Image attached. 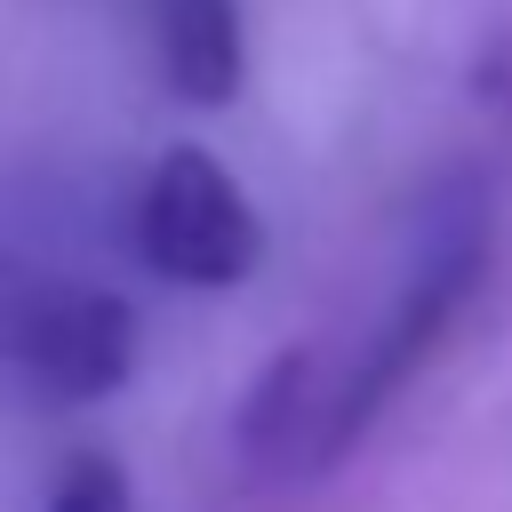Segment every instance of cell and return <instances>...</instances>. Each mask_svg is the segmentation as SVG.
Wrapping results in <instances>:
<instances>
[{"label":"cell","instance_id":"1","mask_svg":"<svg viewBox=\"0 0 512 512\" xmlns=\"http://www.w3.org/2000/svg\"><path fill=\"white\" fill-rule=\"evenodd\" d=\"M136 256L176 288H240L264 264V216L208 144H168L136 192Z\"/></svg>","mask_w":512,"mask_h":512},{"label":"cell","instance_id":"2","mask_svg":"<svg viewBox=\"0 0 512 512\" xmlns=\"http://www.w3.org/2000/svg\"><path fill=\"white\" fill-rule=\"evenodd\" d=\"M16 368L48 400H112L136 376V312L104 288H48L16 312Z\"/></svg>","mask_w":512,"mask_h":512},{"label":"cell","instance_id":"3","mask_svg":"<svg viewBox=\"0 0 512 512\" xmlns=\"http://www.w3.org/2000/svg\"><path fill=\"white\" fill-rule=\"evenodd\" d=\"M152 56L176 104L224 112L248 80V32L240 0H152Z\"/></svg>","mask_w":512,"mask_h":512},{"label":"cell","instance_id":"4","mask_svg":"<svg viewBox=\"0 0 512 512\" xmlns=\"http://www.w3.org/2000/svg\"><path fill=\"white\" fill-rule=\"evenodd\" d=\"M48 512H136V488L104 448H80L48 488Z\"/></svg>","mask_w":512,"mask_h":512}]
</instances>
